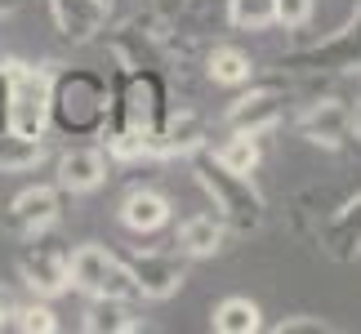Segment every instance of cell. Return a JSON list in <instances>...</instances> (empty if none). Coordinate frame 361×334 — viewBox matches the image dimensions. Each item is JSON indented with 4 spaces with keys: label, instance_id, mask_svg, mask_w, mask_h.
I'll return each mask as SVG.
<instances>
[{
    "label": "cell",
    "instance_id": "obj_1",
    "mask_svg": "<svg viewBox=\"0 0 361 334\" xmlns=\"http://www.w3.org/2000/svg\"><path fill=\"white\" fill-rule=\"evenodd\" d=\"M112 116V89L99 72L90 67H67L54 76L49 89V125L67 138H90L107 130Z\"/></svg>",
    "mask_w": 361,
    "mask_h": 334
},
{
    "label": "cell",
    "instance_id": "obj_2",
    "mask_svg": "<svg viewBox=\"0 0 361 334\" xmlns=\"http://www.w3.org/2000/svg\"><path fill=\"white\" fill-rule=\"evenodd\" d=\"M192 174H197V183L205 187V197L214 201V214L228 223L232 232H255L263 223V197L259 187L250 183V174H237L228 170V165H219L214 156H201L192 161Z\"/></svg>",
    "mask_w": 361,
    "mask_h": 334
},
{
    "label": "cell",
    "instance_id": "obj_3",
    "mask_svg": "<svg viewBox=\"0 0 361 334\" xmlns=\"http://www.w3.org/2000/svg\"><path fill=\"white\" fill-rule=\"evenodd\" d=\"M165 85L161 72H121L112 80V116L107 130H130V134H157L165 125Z\"/></svg>",
    "mask_w": 361,
    "mask_h": 334
},
{
    "label": "cell",
    "instance_id": "obj_4",
    "mask_svg": "<svg viewBox=\"0 0 361 334\" xmlns=\"http://www.w3.org/2000/svg\"><path fill=\"white\" fill-rule=\"evenodd\" d=\"M49 89H54V76L45 67L5 63V130H18L27 138H45Z\"/></svg>",
    "mask_w": 361,
    "mask_h": 334
},
{
    "label": "cell",
    "instance_id": "obj_5",
    "mask_svg": "<svg viewBox=\"0 0 361 334\" xmlns=\"http://www.w3.org/2000/svg\"><path fill=\"white\" fill-rule=\"evenodd\" d=\"M67 272H72V285L85 290L90 299H138L134 290V276L125 268V259L112 254V249L103 245H80L72 249V259H67Z\"/></svg>",
    "mask_w": 361,
    "mask_h": 334
},
{
    "label": "cell",
    "instance_id": "obj_6",
    "mask_svg": "<svg viewBox=\"0 0 361 334\" xmlns=\"http://www.w3.org/2000/svg\"><path fill=\"white\" fill-rule=\"evenodd\" d=\"M67 249L59 241H45V232L36 236H23V249H18V276L23 285H32L40 299H54L72 285V272H67Z\"/></svg>",
    "mask_w": 361,
    "mask_h": 334
},
{
    "label": "cell",
    "instance_id": "obj_7",
    "mask_svg": "<svg viewBox=\"0 0 361 334\" xmlns=\"http://www.w3.org/2000/svg\"><path fill=\"white\" fill-rule=\"evenodd\" d=\"M121 259H125V268L134 276V290L143 299H170L188 281L183 259H174V254H121Z\"/></svg>",
    "mask_w": 361,
    "mask_h": 334
},
{
    "label": "cell",
    "instance_id": "obj_8",
    "mask_svg": "<svg viewBox=\"0 0 361 334\" xmlns=\"http://www.w3.org/2000/svg\"><path fill=\"white\" fill-rule=\"evenodd\" d=\"M54 223H59V192H54L49 183L23 187L18 197L9 201V210H5V232H13V236L49 232Z\"/></svg>",
    "mask_w": 361,
    "mask_h": 334
},
{
    "label": "cell",
    "instance_id": "obj_9",
    "mask_svg": "<svg viewBox=\"0 0 361 334\" xmlns=\"http://www.w3.org/2000/svg\"><path fill=\"white\" fill-rule=\"evenodd\" d=\"M112 49L125 72H161L165 67V40L157 32H147L143 23H125L121 32H112Z\"/></svg>",
    "mask_w": 361,
    "mask_h": 334
},
{
    "label": "cell",
    "instance_id": "obj_10",
    "mask_svg": "<svg viewBox=\"0 0 361 334\" xmlns=\"http://www.w3.org/2000/svg\"><path fill=\"white\" fill-rule=\"evenodd\" d=\"M353 130H357V116H353V107L339 103V99L312 103V111L303 116V138L317 143V147H343L353 138Z\"/></svg>",
    "mask_w": 361,
    "mask_h": 334
},
{
    "label": "cell",
    "instance_id": "obj_11",
    "mask_svg": "<svg viewBox=\"0 0 361 334\" xmlns=\"http://www.w3.org/2000/svg\"><path fill=\"white\" fill-rule=\"evenodd\" d=\"M107 0H49V13H54V27L76 40V45H85V40H94L107 27Z\"/></svg>",
    "mask_w": 361,
    "mask_h": 334
},
{
    "label": "cell",
    "instance_id": "obj_12",
    "mask_svg": "<svg viewBox=\"0 0 361 334\" xmlns=\"http://www.w3.org/2000/svg\"><path fill=\"white\" fill-rule=\"evenodd\" d=\"M281 116H286V99L276 89H250L245 99L228 107V125L245 130V134H268L281 125Z\"/></svg>",
    "mask_w": 361,
    "mask_h": 334
},
{
    "label": "cell",
    "instance_id": "obj_13",
    "mask_svg": "<svg viewBox=\"0 0 361 334\" xmlns=\"http://www.w3.org/2000/svg\"><path fill=\"white\" fill-rule=\"evenodd\" d=\"M361 49V27L353 23L348 32H339L335 40H326V45H312V49H295L290 54V67H299V72H339V67H348Z\"/></svg>",
    "mask_w": 361,
    "mask_h": 334
},
{
    "label": "cell",
    "instance_id": "obj_14",
    "mask_svg": "<svg viewBox=\"0 0 361 334\" xmlns=\"http://www.w3.org/2000/svg\"><path fill=\"white\" fill-rule=\"evenodd\" d=\"M322 249L339 263H353L361 254V197L343 201L339 210L330 214L326 232H322Z\"/></svg>",
    "mask_w": 361,
    "mask_h": 334
},
{
    "label": "cell",
    "instance_id": "obj_15",
    "mask_svg": "<svg viewBox=\"0 0 361 334\" xmlns=\"http://www.w3.org/2000/svg\"><path fill=\"white\" fill-rule=\"evenodd\" d=\"M107 178V156L99 147H67L59 156V187L63 192H94Z\"/></svg>",
    "mask_w": 361,
    "mask_h": 334
},
{
    "label": "cell",
    "instance_id": "obj_16",
    "mask_svg": "<svg viewBox=\"0 0 361 334\" xmlns=\"http://www.w3.org/2000/svg\"><path fill=\"white\" fill-rule=\"evenodd\" d=\"M224 241H228V223L219 218V214H192V218L178 223V249H183V254H192V259L219 254V249H224Z\"/></svg>",
    "mask_w": 361,
    "mask_h": 334
},
{
    "label": "cell",
    "instance_id": "obj_17",
    "mask_svg": "<svg viewBox=\"0 0 361 334\" xmlns=\"http://www.w3.org/2000/svg\"><path fill=\"white\" fill-rule=\"evenodd\" d=\"M121 223L130 232H161L170 223V201L152 187H134L130 197L121 201Z\"/></svg>",
    "mask_w": 361,
    "mask_h": 334
},
{
    "label": "cell",
    "instance_id": "obj_18",
    "mask_svg": "<svg viewBox=\"0 0 361 334\" xmlns=\"http://www.w3.org/2000/svg\"><path fill=\"white\" fill-rule=\"evenodd\" d=\"M210 326H214L219 334H255V330L263 326V312H259V303H255V299H245V295H228L224 303H214Z\"/></svg>",
    "mask_w": 361,
    "mask_h": 334
},
{
    "label": "cell",
    "instance_id": "obj_19",
    "mask_svg": "<svg viewBox=\"0 0 361 334\" xmlns=\"http://www.w3.org/2000/svg\"><path fill=\"white\" fill-rule=\"evenodd\" d=\"M161 147H165V156H197V151L205 147L201 116H192V111L165 116V125H161Z\"/></svg>",
    "mask_w": 361,
    "mask_h": 334
},
{
    "label": "cell",
    "instance_id": "obj_20",
    "mask_svg": "<svg viewBox=\"0 0 361 334\" xmlns=\"http://www.w3.org/2000/svg\"><path fill=\"white\" fill-rule=\"evenodd\" d=\"M45 161V143L18 130H0V174H23Z\"/></svg>",
    "mask_w": 361,
    "mask_h": 334
},
{
    "label": "cell",
    "instance_id": "obj_21",
    "mask_svg": "<svg viewBox=\"0 0 361 334\" xmlns=\"http://www.w3.org/2000/svg\"><path fill=\"white\" fill-rule=\"evenodd\" d=\"M205 72H210L214 85H245V80L255 76V63H250V54L237 49V45H219V49H210V58H205Z\"/></svg>",
    "mask_w": 361,
    "mask_h": 334
},
{
    "label": "cell",
    "instance_id": "obj_22",
    "mask_svg": "<svg viewBox=\"0 0 361 334\" xmlns=\"http://www.w3.org/2000/svg\"><path fill=\"white\" fill-rule=\"evenodd\" d=\"M85 326L90 334H130L138 330V321L130 316V308H125V299H94L85 308Z\"/></svg>",
    "mask_w": 361,
    "mask_h": 334
},
{
    "label": "cell",
    "instance_id": "obj_23",
    "mask_svg": "<svg viewBox=\"0 0 361 334\" xmlns=\"http://www.w3.org/2000/svg\"><path fill=\"white\" fill-rule=\"evenodd\" d=\"M259 156H263L259 134H245V130H232L224 143L214 147V161H219V165H228V170H237V174H255Z\"/></svg>",
    "mask_w": 361,
    "mask_h": 334
},
{
    "label": "cell",
    "instance_id": "obj_24",
    "mask_svg": "<svg viewBox=\"0 0 361 334\" xmlns=\"http://www.w3.org/2000/svg\"><path fill=\"white\" fill-rule=\"evenodd\" d=\"M228 23L241 32H268L276 23V0H228Z\"/></svg>",
    "mask_w": 361,
    "mask_h": 334
},
{
    "label": "cell",
    "instance_id": "obj_25",
    "mask_svg": "<svg viewBox=\"0 0 361 334\" xmlns=\"http://www.w3.org/2000/svg\"><path fill=\"white\" fill-rule=\"evenodd\" d=\"M9 330H23V334H54L59 321H54V312L45 303H23V308H13V321Z\"/></svg>",
    "mask_w": 361,
    "mask_h": 334
},
{
    "label": "cell",
    "instance_id": "obj_26",
    "mask_svg": "<svg viewBox=\"0 0 361 334\" xmlns=\"http://www.w3.org/2000/svg\"><path fill=\"white\" fill-rule=\"evenodd\" d=\"M272 334H335V326L322 321V316H286V321H276Z\"/></svg>",
    "mask_w": 361,
    "mask_h": 334
},
{
    "label": "cell",
    "instance_id": "obj_27",
    "mask_svg": "<svg viewBox=\"0 0 361 334\" xmlns=\"http://www.w3.org/2000/svg\"><path fill=\"white\" fill-rule=\"evenodd\" d=\"M317 0H276V23L281 27H303L312 18Z\"/></svg>",
    "mask_w": 361,
    "mask_h": 334
},
{
    "label": "cell",
    "instance_id": "obj_28",
    "mask_svg": "<svg viewBox=\"0 0 361 334\" xmlns=\"http://www.w3.org/2000/svg\"><path fill=\"white\" fill-rule=\"evenodd\" d=\"M13 308H18V303H13L5 290H0V330H9V321H13Z\"/></svg>",
    "mask_w": 361,
    "mask_h": 334
},
{
    "label": "cell",
    "instance_id": "obj_29",
    "mask_svg": "<svg viewBox=\"0 0 361 334\" xmlns=\"http://www.w3.org/2000/svg\"><path fill=\"white\" fill-rule=\"evenodd\" d=\"M18 5H23V0H0V18H9V13L18 9Z\"/></svg>",
    "mask_w": 361,
    "mask_h": 334
},
{
    "label": "cell",
    "instance_id": "obj_30",
    "mask_svg": "<svg viewBox=\"0 0 361 334\" xmlns=\"http://www.w3.org/2000/svg\"><path fill=\"white\" fill-rule=\"evenodd\" d=\"M0 120H5V67H0Z\"/></svg>",
    "mask_w": 361,
    "mask_h": 334
}]
</instances>
